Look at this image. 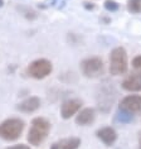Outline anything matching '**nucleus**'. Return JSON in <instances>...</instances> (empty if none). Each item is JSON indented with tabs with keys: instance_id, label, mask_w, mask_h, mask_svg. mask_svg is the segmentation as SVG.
Wrapping results in <instances>:
<instances>
[{
	"instance_id": "obj_9",
	"label": "nucleus",
	"mask_w": 141,
	"mask_h": 149,
	"mask_svg": "<svg viewBox=\"0 0 141 149\" xmlns=\"http://www.w3.org/2000/svg\"><path fill=\"white\" fill-rule=\"evenodd\" d=\"M122 88L129 92H139L141 91V73H132L127 76L121 84Z\"/></svg>"
},
{
	"instance_id": "obj_3",
	"label": "nucleus",
	"mask_w": 141,
	"mask_h": 149,
	"mask_svg": "<svg viewBox=\"0 0 141 149\" xmlns=\"http://www.w3.org/2000/svg\"><path fill=\"white\" fill-rule=\"evenodd\" d=\"M129 61L127 53L124 47H116L110 53V73L112 76H120L127 72Z\"/></svg>"
},
{
	"instance_id": "obj_18",
	"label": "nucleus",
	"mask_w": 141,
	"mask_h": 149,
	"mask_svg": "<svg viewBox=\"0 0 141 149\" xmlns=\"http://www.w3.org/2000/svg\"><path fill=\"white\" fill-rule=\"evenodd\" d=\"M139 149H141V133L139 134Z\"/></svg>"
},
{
	"instance_id": "obj_13",
	"label": "nucleus",
	"mask_w": 141,
	"mask_h": 149,
	"mask_svg": "<svg viewBox=\"0 0 141 149\" xmlns=\"http://www.w3.org/2000/svg\"><path fill=\"white\" fill-rule=\"evenodd\" d=\"M133 118H135V115L127 113V111H124L121 109H118L117 114H116V120L118 123H121V124H127V123H131L133 120Z\"/></svg>"
},
{
	"instance_id": "obj_14",
	"label": "nucleus",
	"mask_w": 141,
	"mask_h": 149,
	"mask_svg": "<svg viewBox=\"0 0 141 149\" xmlns=\"http://www.w3.org/2000/svg\"><path fill=\"white\" fill-rule=\"evenodd\" d=\"M127 9H129V12H131L133 14L141 13V0H129Z\"/></svg>"
},
{
	"instance_id": "obj_2",
	"label": "nucleus",
	"mask_w": 141,
	"mask_h": 149,
	"mask_svg": "<svg viewBox=\"0 0 141 149\" xmlns=\"http://www.w3.org/2000/svg\"><path fill=\"white\" fill-rule=\"evenodd\" d=\"M25 128V123L19 118H9L0 123V139L14 141L19 139Z\"/></svg>"
},
{
	"instance_id": "obj_17",
	"label": "nucleus",
	"mask_w": 141,
	"mask_h": 149,
	"mask_svg": "<svg viewBox=\"0 0 141 149\" xmlns=\"http://www.w3.org/2000/svg\"><path fill=\"white\" fill-rule=\"evenodd\" d=\"M6 149H30V147L27 144H15V145H12V147H8Z\"/></svg>"
},
{
	"instance_id": "obj_11",
	"label": "nucleus",
	"mask_w": 141,
	"mask_h": 149,
	"mask_svg": "<svg viewBox=\"0 0 141 149\" xmlns=\"http://www.w3.org/2000/svg\"><path fill=\"white\" fill-rule=\"evenodd\" d=\"M40 107V99L37 96H30V97L25 99L24 101H21L19 105L17 106V109L25 114H32L37 111Z\"/></svg>"
},
{
	"instance_id": "obj_6",
	"label": "nucleus",
	"mask_w": 141,
	"mask_h": 149,
	"mask_svg": "<svg viewBox=\"0 0 141 149\" xmlns=\"http://www.w3.org/2000/svg\"><path fill=\"white\" fill-rule=\"evenodd\" d=\"M118 109L135 115L141 113V95H127L120 101Z\"/></svg>"
},
{
	"instance_id": "obj_20",
	"label": "nucleus",
	"mask_w": 141,
	"mask_h": 149,
	"mask_svg": "<svg viewBox=\"0 0 141 149\" xmlns=\"http://www.w3.org/2000/svg\"><path fill=\"white\" fill-rule=\"evenodd\" d=\"M3 5H4V0H0V8H1Z\"/></svg>"
},
{
	"instance_id": "obj_10",
	"label": "nucleus",
	"mask_w": 141,
	"mask_h": 149,
	"mask_svg": "<svg viewBox=\"0 0 141 149\" xmlns=\"http://www.w3.org/2000/svg\"><path fill=\"white\" fill-rule=\"evenodd\" d=\"M95 119H96L95 109L86 107V109H82L78 111V114L76 116V124L81 126H87V125H91L95 121Z\"/></svg>"
},
{
	"instance_id": "obj_5",
	"label": "nucleus",
	"mask_w": 141,
	"mask_h": 149,
	"mask_svg": "<svg viewBox=\"0 0 141 149\" xmlns=\"http://www.w3.org/2000/svg\"><path fill=\"white\" fill-rule=\"evenodd\" d=\"M81 71L87 79H97L105 73V65L100 57H90L81 62Z\"/></svg>"
},
{
	"instance_id": "obj_19",
	"label": "nucleus",
	"mask_w": 141,
	"mask_h": 149,
	"mask_svg": "<svg viewBox=\"0 0 141 149\" xmlns=\"http://www.w3.org/2000/svg\"><path fill=\"white\" fill-rule=\"evenodd\" d=\"M50 149H58V148H57V144H53V145L50 147Z\"/></svg>"
},
{
	"instance_id": "obj_1",
	"label": "nucleus",
	"mask_w": 141,
	"mask_h": 149,
	"mask_svg": "<svg viewBox=\"0 0 141 149\" xmlns=\"http://www.w3.org/2000/svg\"><path fill=\"white\" fill-rule=\"evenodd\" d=\"M49 132H50V123L46 118H40V116L34 118L32 120V125L28 132L27 139L30 143V145L39 147L47 139Z\"/></svg>"
},
{
	"instance_id": "obj_4",
	"label": "nucleus",
	"mask_w": 141,
	"mask_h": 149,
	"mask_svg": "<svg viewBox=\"0 0 141 149\" xmlns=\"http://www.w3.org/2000/svg\"><path fill=\"white\" fill-rule=\"evenodd\" d=\"M53 71V65L47 58H38L29 63L27 72L30 77L35 80H43L48 77Z\"/></svg>"
},
{
	"instance_id": "obj_7",
	"label": "nucleus",
	"mask_w": 141,
	"mask_h": 149,
	"mask_svg": "<svg viewBox=\"0 0 141 149\" xmlns=\"http://www.w3.org/2000/svg\"><path fill=\"white\" fill-rule=\"evenodd\" d=\"M82 107V101L78 99H69L66 100L61 105V116L63 119H70L76 115Z\"/></svg>"
},
{
	"instance_id": "obj_8",
	"label": "nucleus",
	"mask_w": 141,
	"mask_h": 149,
	"mask_svg": "<svg viewBox=\"0 0 141 149\" xmlns=\"http://www.w3.org/2000/svg\"><path fill=\"white\" fill-rule=\"evenodd\" d=\"M96 135H97L98 139L101 140L105 145H107V147L113 145V143L117 140L116 130H115L113 128H111V126H103V128L98 129L97 133H96Z\"/></svg>"
},
{
	"instance_id": "obj_12",
	"label": "nucleus",
	"mask_w": 141,
	"mask_h": 149,
	"mask_svg": "<svg viewBox=\"0 0 141 149\" xmlns=\"http://www.w3.org/2000/svg\"><path fill=\"white\" fill-rule=\"evenodd\" d=\"M57 144L58 149H78L81 145V139L77 136H70V138H64L61 139Z\"/></svg>"
},
{
	"instance_id": "obj_15",
	"label": "nucleus",
	"mask_w": 141,
	"mask_h": 149,
	"mask_svg": "<svg viewBox=\"0 0 141 149\" xmlns=\"http://www.w3.org/2000/svg\"><path fill=\"white\" fill-rule=\"evenodd\" d=\"M105 8L109 10V12H116V10H118V8H120V5H118L115 0H106Z\"/></svg>"
},
{
	"instance_id": "obj_16",
	"label": "nucleus",
	"mask_w": 141,
	"mask_h": 149,
	"mask_svg": "<svg viewBox=\"0 0 141 149\" xmlns=\"http://www.w3.org/2000/svg\"><path fill=\"white\" fill-rule=\"evenodd\" d=\"M132 67L141 73V54L140 56H136V57L132 59Z\"/></svg>"
}]
</instances>
